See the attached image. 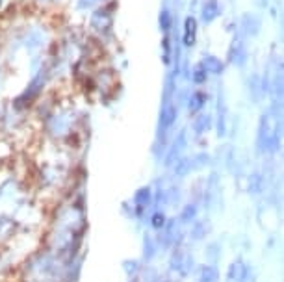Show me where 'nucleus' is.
Instances as JSON below:
<instances>
[{"instance_id": "nucleus-1", "label": "nucleus", "mask_w": 284, "mask_h": 282, "mask_svg": "<svg viewBox=\"0 0 284 282\" xmlns=\"http://www.w3.org/2000/svg\"><path fill=\"white\" fill-rule=\"evenodd\" d=\"M245 58H247V54H245V45L240 37H234L232 39V45H231V50H229V61L234 65H243L245 63Z\"/></svg>"}, {"instance_id": "nucleus-2", "label": "nucleus", "mask_w": 284, "mask_h": 282, "mask_svg": "<svg viewBox=\"0 0 284 282\" xmlns=\"http://www.w3.org/2000/svg\"><path fill=\"white\" fill-rule=\"evenodd\" d=\"M221 8H219L218 0H204V4L201 8V21L202 23H212L214 19L219 17Z\"/></svg>"}, {"instance_id": "nucleus-3", "label": "nucleus", "mask_w": 284, "mask_h": 282, "mask_svg": "<svg viewBox=\"0 0 284 282\" xmlns=\"http://www.w3.org/2000/svg\"><path fill=\"white\" fill-rule=\"evenodd\" d=\"M197 39V21L193 17H188L184 21V37L182 43L186 47H193Z\"/></svg>"}, {"instance_id": "nucleus-4", "label": "nucleus", "mask_w": 284, "mask_h": 282, "mask_svg": "<svg viewBox=\"0 0 284 282\" xmlns=\"http://www.w3.org/2000/svg\"><path fill=\"white\" fill-rule=\"evenodd\" d=\"M242 28L245 30L249 35H255L256 32H258V28H260V21H258L255 15L247 13V15H243V19H242Z\"/></svg>"}, {"instance_id": "nucleus-5", "label": "nucleus", "mask_w": 284, "mask_h": 282, "mask_svg": "<svg viewBox=\"0 0 284 282\" xmlns=\"http://www.w3.org/2000/svg\"><path fill=\"white\" fill-rule=\"evenodd\" d=\"M201 65L206 73H221V70H223V63H221L218 58H214V56H206V58L201 61Z\"/></svg>"}, {"instance_id": "nucleus-6", "label": "nucleus", "mask_w": 284, "mask_h": 282, "mask_svg": "<svg viewBox=\"0 0 284 282\" xmlns=\"http://www.w3.org/2000/svg\"><path fill=\"white\" fill-rule=\"evenodd\" d=\"M171 26H173L171 13L167 12V10H164V12L160 13V28H162V32H164V34H169Z\"/></svg>"}, {"instance_id": "nucleus-7", "label": "nucleus", "mask_w": 284, "mask_h": 282, "mask_svg": "<svg viewBox=\"0 0 284 282\" xmlns=\"http://www.w3.org/2000/svg\"><path fill=\"white\" fill-rule=\"evenodd\" d=\"M193 78H195V82H197V84H202V82H204V78H206V70L202 69V65H201V63H199V65L195 67Z\"/></svg>"}, {"instance_id": "nucleus-8", "label": "nucleus", "mask_w": 284, "mask_h": 282, "mask_svg": "<svg viewBox=\"0 0 284 282\" xmlns=\"http://www.w3.org/2000/svg\"><path fill=\"white\" fill-rule=\"evenodd\" d=\"M99 0H78V6L80 8H91V6H95Z\"/></svg>"}]
</instances>
